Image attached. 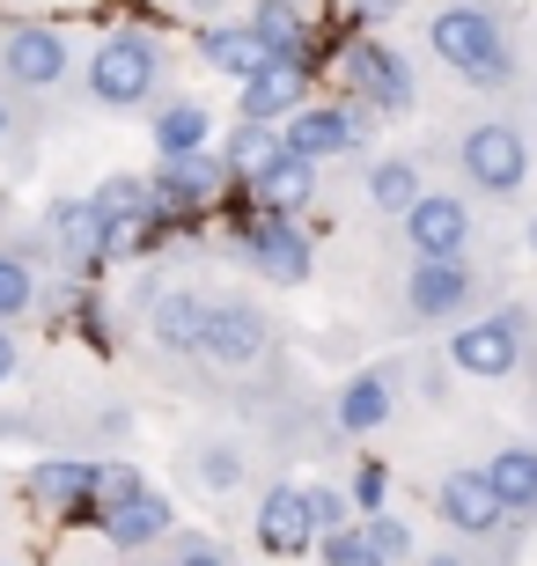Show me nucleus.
<instances>
[{"instance_id": "obj_15", "label": "nucleus", "mask_w": 537, "mask_h": 566, "mask_svg": "<svg viewBox=\"0 0 537 566\" xmlns=\"http://www.w3.org/2000/svg\"><path fill=\"white\" fill-rule=\"evenodd\" d=\"M228 169L221 155H169V163H155V199H163L169 213H207L228 199Z\"/></svg>"}, {"instance_id": "obj_31", "label": "nucleus", "mask_w": 537, "mask_h": 566, "mask_svg": "<svg viewBox=\"0 0 537 566\" xmlns=\"http://www.w3.org/2000/svg\"><path fill=\"white\" fill-rule=\"evenodd\" d=\"M369 552L383 566H420V545H413V523H405V515H391V507H383V515H369Z\"/></svg>"}, {"instance_id": "obj_8", "label": "nucleus", "mask_w": 537, "mask_h": 566, "mask_svg": "<svg viewBox=\"0 0 537 566\" xmlns=\"http://www.w3.org/2000/svg\"><path fill=\"white\" fill-rule=\"evenodd\" d=\"M74 66V44H66L60 22H8L0 30V88L16 96H52Z\"/></svg>"}, {"instance_id": "obj_30", "label": "nucleus", "mask_w": 537, "mask_h": 566, "mask_svg": "<svg viewBox=\"0 0 537 566\" xmlns=\"http://www.w3.org/2000/svg\"><path fill=\"white\" fill-rule=\"evenodd\" d=\"M89 199H96L111 221H141V213L163 207V199H155V177H141V169H118V177H104V185L89 191Z\"/></svg>"}, {"instance_id": "obj_7", "label": "nucleus", "mask_w": 537, "mask_h": 566, "mask_svg": "<svg viewBox=\"0 0 537 566\" xmlns=\"http://www.w3.org/2000/svg\"><path fill=\"white\" fill-rule=\"evenodd\" d=\"M38 251L66 280H96L111 265V213L96 199H52L44 221H38Z\"/></svg>"}, {"instance_id": "obj_14", "label": "nucleus", "mask_w": 537, "mask_h": 566, "mask_svg": "<svg viewBox=\"0 0 537 566\" xmlns=\"http://www.w3.org/2000/svg\"><path fill=\"white\" fill-rule=\"evenodd\" d=\"M361 133H369V111L361 104H302L288 126H280V140H288V155H302V163H331V155H353Z\"/></svg>"}, {"instance_id": "obj_5", "label": "nucleus", "mask_w": 537, "mask_h": 566, "mask_svg": "<svg viewBox=\"0 0 537 566\" xmlns=\"http://www.w3.org/2000/svg\"><path fill=\"white\" fill-rule=\"evenodd\" d=\"M272 354H280V338H272V316L258 310V302H244V294L207 302V324H199L192 360H207L221 376H250V368H266Z\"/></svg>"}, {"instance_id": "obj_33", "label": "nucleus", "mask_w": 537, "mask_h": 566, "mask_svg": "<svg viewBox=\"0 0 537 566\" xmlns=\"http://www.w3.org/2000/svg\"><path fill=\"white\" fill-rule=\"evenodd\" d=\"M347 501H353V515H361V523H369V515H383V507H391V471H383V463L369 457L361 471H353Z\"/></svg>"}, {"instance_id": "obj_42", "label": "nucleus", "mask_w": 537, "mask_h": 566, "mask_svg": "<svg viewBox=\"0 0 537 566\" xmlns=\"http://www.w3.org/2000/svg\"><path fill=\"white\" fill-rule=\"evenodd\" d=\"M530 251H537V213H530Z\"/></svg>"}, {"instance_id": "obj_34", "label": "nucleus", "mask_w": 537, "mask_h": 566, "mask_svg": "<svg viewBox=\"0 0 537 566\" xmlns=\"http://www.w3.org/2000/svg\"><path fill=\"white\" fill-rule=\"evenodd\" d=\"M310 515H317V537H331V530L361 523V515H353V501L339 493V485H310Z\"/></svg>"}, {"instance_id": "obj_6", "label": "nucleus", "mask_w": 537, "mask_h": 566, "mask_svg": "<svg viewBox=\"0 0 537 566\" xmlns=\"http://www.w3.org/2000/svg\"><path fill=\"white\" fill-rule=\"evenodd\" d=\"M456 177L478 191V199H516L530 185V140L508 118H478V126L456 133Z\"/></svg>"}, {"instance_id": "obj_17", "label": "nucleus", "mask_w": 537, "mask_h": 566, "mask_svg": "<svg viewBox=\"0 0 537 566\" xmlns=\"http://www.w3.org/2000/svg\"><path fill=\"white\" fill-rule=\"evenodd\" d=\"M478 471H486V485H494V501L508 507V523L530 530L537 523V441H500Z\"/></svg>"}, {"instance_id": "obj_18", "label": "nucleus", "mask_w": 537, "mask_h": 566, "mask_svg": "<svg viewBox=\"0 0 537 566\" xmlns=\"http://www.w3.org/2000/svg\"><path fill=\"white\" fill-rule=\"evenodd\" d=\"M397 412V382L391 368H361V376L339 382V398H331V427L339 434H383Z\"/></svg>"}, {"instance_id": "obj_39", "label": "nucleus", "mask_w": 537, "mask_h": 566, "mask_svg": "<svg viewBox=\"0 0 537 566\" xmlns=\"http://www.w3.org/2000/svg\"><path fill=\"white\" fill-rule=\"evenodd\" d=\"M420 566H478V552H420Z\"/></svg>"}, {"instance_id": "obj_40", "label": "nucleus", "mask_w": 537, "mask_h": 566, "mask_svg": "<svg viewBox=\"0 0 537 566\" xmlns=\"http://www.w3.org/2000/svg\"><path fill=\"white\" fill-rule=\"evenodd\" d=\"M16 133V104H8V88H0V140Z\"/></svg>"}, {"instance_id": "obj_22", "label": "nucleus", "mask_w": 537, "mask_h": 566, "mask_svg": "<svg viewBox=\"0 0 537 566\" xmlns=\"http://www.w3.org/2000/svg\"><path fill=\"white\" fill-rule=\"evenodd\" d=\"M199 324H207V294L199 287H163L147 302V338L163 354H192L199 346Z\"/></svg>"}, {"instance_id": "obj_24", "label": "nucleus", "mask_w": 537, "mask_h": 566, "mask_svg": "<svg viewBox=\"0 0 537 566\" xmlns=\"http://www.w3.org/2000/svg\"><path fill=\"white\" fill-rule=\"evenodd\" d=\"M22 493H30L38 507H52V515H66V507L96 501V463H82V457H52V463H38V471L22 479Z\"/></svg>"}, {"instance_id": "obj_19", "label": "nucleus", "mask_w": 537, "mask_h": 566, "mask_svg": "<svg viewBox=\"0 0 537 566\" xmlns=\"http://www.w3.org/2000/svg\"><path fill=\"white\" fill-rule=\"evenodd\" d=\"M310 104V66H266L258 82H244V96H236V118H250V126H288L295 111Z\"/></svg>"}, {"instance_id": "obj_43", "label": "nucleus", "mask_w": 537, "mask_h": 566, "mask_svg": "<svg viewBox=\"0 0 537 566\" xmlns=\"http://www.w3.org/2000/svg\"><path fill=\"white\" fill-rule=\"evenodd\" d=\"M0 221H8V191H0Z\"/></svg>"}, {"instance_id": "obj_9", "label": "nucleus", "mask_w": 537, "mask_h": 566, "mask_svg": "<svg viewBox=\"0 0 537 566\" xmlns=\"http://www.w3.org/2000/svg\"><path fill=\"white\" fill-rule=\"evenodd\" d=\"M339 82L353 88V104L369 111V118H405L413 111V66L397 60L383 38H353L347 52H339Z\"/></svg>"}, {"instance_id": "obj_28", "label": "nucleus", "mask_w": 537, "mask_h": 566, "mask_svg": "<svg viewBox=\"0 0 537 566\" xmlns=\"http://www.w3.org/2000/svg\"><path fill=\"white\" fill-rule=\"evenodd\" d=\"M250 30L272 44V60L310 66V22H302V8H295V0H258V8H250Z\"/></svg>"}, {"instance_id": "obj_35", "label": "nucleus", "mask_w": 537, "mask_h": 566, "mask_svg": "<svg viewBox=\"0 0 537 566\" xmlns=\"http://www.w3.org/2000/svg\"><path fill=\"white\" fill-rule=\"evenodd\" d=\"M141 471H133V463H96V501L104 507H118V501H133V493H141Z\"/></svg>"}, {"instance_id": "obj_13", "label": "nucleus", "mask_w": 537, "mask_h": 566, "mask_svg": "<svg viewBox=\"0 0 537 566\" xmlns=\"http://www.w3.org/2000/svg\"><path fill=\"white\" fill-rule=\"evenodd\" d=\"M397 229H405V251H413V258H464V251H472V199L427 185Z\"/></svg>"}, {"instance_id": "obj_2", "label": "nucleus", "mask_w": 537, "mask_h": 566, "mask_svg": "<svg viewBox=\"0 0 537 566\" xmlns=\"http://www.w3.org/2000/svg\"><path fill=\"white\" fill-rule=\"evenodd\" d=\"M163 82H169V52L147 30H111L96 52H89V104L96 111H147L155 96H163Z\"/></svg>"}, {"instance_id": "obj_16", "label": "nucleus", "mask_w": 537, "mask_h": 566, "mask_svg": "<svg viewBox=\"0 0 537 566\" xmlns=\"http://www.w3.org/2000/svg\"><path fill=\"white\" fill-rule=\"evenodd\" d=\"M163 537H177V507H169L163 485H141L133 501L104 507V545L111 552H147V545H163Z\"/></svg>"}, {"instance_id": "obj_20", "label": "nucleus", "mask_w": 537, "mask_h": 566, "mask_svg": "<svg viewBox=\"0 0 537 566\" xmlns=\"http://www.w3.org/2000/svg\"><path fill=\"white\" fill-rule=\"evenodd\" d=\"M199 52H207V66H221L228 82H258L272 60V44L250 30V22H199Z\"/></svg>"}, {"instance_id": "obj_21", "label": "nucleus", "mask_w": 537, "mask_h": 566, "mask_svg": "<svg viewBox=\"0 0 537 566\" xmlns=\"http://www.w3.org/2000/svg\"><path fill=\"white\" fill-rule=\"evenodd\" d=\"M185 479L199 485V493H244V479H250V457H244V441L236 434H199V441H185Z\"/></svg>"}, {"instance_id": "obj_25", "label": "nucleus", "mask_w": 537, "mask_h": 566, "mask_svg": "<svg viewBox=\"0 0 537 566\" xmlns=\"http://www.w3.org/2000/svg\"><path fill=\"white\" fill-rule=\"evenodd\" d=\"M288 155V140H280V126H250V118H236V133L221 140V169L228 185H258L272 163Z\"/></svg>"}, {"instance_id": "obj_12", "label": "nucleus", "mask_w": 537, "mask_h": 566, "mask_svg": "<svg viewBox=\"0 0 537 566\" xmlns=\"http://www.w3.org/2000/svg\"><path fill=\"white\" fill-rule=\"evenodd\" d=\"M250 537H258V552H266V559H302V552H317L310 485L272 479L266 493H258V507H250Z\"/></svg>"}, {"instance_id": "obj_38", "label": "nucleus", "mask_w": 537, "mask_h": 566, "mask_svg": "<svg viewBox=\"0 0 537 566\" xmlns=\"http://www.w3.org/2000/svg\"><path fill=\"white\" fill-rule=\"evenodd\" d=\"M16 368H22V346H16V332L0 324V382H16Z\"/></svg>"}, {"instance_id": "obj_3", "label": "nucleus", "mask_w": 537, "mask_h": 566, "mask_svg": "<svg viewBox=\"0 0 537 566\" xmlns=\"http://www.w3.org/2000/svg\"><path fill=\"white\" fill-rule=\"evenodd\" d=\"M434 515H442V530L456 545H500V566H516L523 530L508 523V507L494 501V485H486L478 463H456V471L434 479Z\"/></svg>"}, {"instance_id": "obj_11", "label": "nucleus", "mask_w": 537, "mask_h": 566, "mask_svg": "<svg viewBox=\"0 0 537 566\" xmlns=\"http://www.w3.org/2000/svg\"><path fill=\"white\" fill-rule=\"evenodd\" d=\"M236 243H244L250 273L272 280V287H302V280H310L317 251H310V229H302L295 213H258V207H250L244 229H236Z\"/></svg>"}, {"instance_id": "obj_41", "label": "nucleus", "mask_w": 537, "mask_h": 566, "mask_svg": "<svg viewBox=\"0 0 537 566\" xmlns=\"http://www.w3.org/2000/svg\"><path fill=\"white\" fill-rule=\"evenodd\" d=\"M523 368L537 376V332H530V354H523ZM530 412H537V382H530Z\"/></svg>"}, {"instance_id": "obj_10", "label": "nucleus", "mask_w": 537, "mask_h": 566, "mask_svg": "<svg viewBox=\"0 0 537 566\" xmlns=\"http://www.w3.org/2000/svg\"><path fill=\"white\" fill-rule=\"evenodd\" d=\"M405 316L413 324H472L478 316V273L464 258H413L405 273Z\"/></svg>"}, {"instance_id": "obj_37", "label": "nucleus", "mask_w": 537, "mask_h": 566, "mask_svg": "<svg viewBox=\"0 0 537 566\" xmlns=\"http://www.w3.org/2000/svg\"><path fill=\"white\" fill-rule=\"evenodd\" d=\"M405 0H353V22H391Z\"/></svg>"}, {"instance_id": "obj_4", "label": "nucleus", "mask_w": 537, "mask_h": 566, "mask_svg": "<svg viewBox=\"0 0 537 566\" xmlns=\"http://www.w3.org/2000/svg\"><path fill=\"white\" fill-rule=\"evenodd\" d=\"M523 354H530V310H516V302H500V310L456 324L450 346H442V360H450L456 376H472V382L523 376Z\"/></svg>"}, {"instance_id": "obj_32", "label": "nucleus", "mask_w": 537, "mask_h": 566, "mask_svg": "<svg viewBox=\"0 0 537 566\" xmlns=\"http://www.w3.org/2000/svg\"><path fill=\"white\" fill-rule=\"evenodd\" d=\"M317 566H383L369 552V530L347 523V530H331V537H317Z\"/></svg>"}, {"instance_id": "obj_27", "label": "nucleus", "mask_w": 537, "mask_h": 566, "mask_svg": "<svg viewBox=\"0 0 537 566\" xmlns=\"http://www.w3.org/2000/svg\"><path fill=\"white\" fill-rule=\"evenodd\" d=\"M214 140V118L207 104H192V96H169V104H155V155H207Z\"/></svg>"}, {"instance_id": "obj_36", "label": "nucleus", "mask_w": 537, "mask_h": 566, "mask_svg": "<svg viewBox=\"0 0 537 566\" xmlns=\"http://www.w3.org/2000/svg\"><path fill=\"white\" fill-rule=\"evenodd\" d=\"M169 566H228V559H221V545H214V537H177Z\"/></svg>"}, {"instance_id": "obj_23", "label": "nucleus", "mask_w": 537, "mask_h": 566, "mask_svg": "<svg viewBox=\"0 0 537 566\" xmlns=\"http://www.w3.org/2000/svg\"><path fill=\"white\" fill-rule=\"evenodd\" d=\"M258 213H295L302 221V207L317 199V163H302V155H280V163L258 177V185H236Z\"/></svg>"}, {"instance_id": "obj_29", "label": "nucleus", "mask_w": 537, "mask_h": 566, "mask_svg": "<svg viewBox=\"0 0 537 566\" xmlns=\"http://www.w3.org/2000/svg\"><path fill=\"white\" fill-rule=\"evenodd\" d=\"M420 191H427V177H420L413 155H383V163H369V207H375V213L405 221Z\"/></svg>"}, {"instance_id": "obj_26", "label": "nucleus", "mask_w": 537, "mask_h": 566, "mask_svg": "<svg viewBox=\"0 0 537 566\" xmlns=\"http://www.w3.org/2000/svg\"><path fill=\"white\" fill-rule=\"evenodd\" d=\"M44 273H38V243H0V324L16 332L22 316L38 310Z\"/></svg>"}, {"instance_id": "obj_1", "label": "nucleus", "mask_w": 537, "mask_h": 566, "mask_svg": "<svg viewBox=\"0 0 537 566\" xmlns=\"http://www.w3.org/2000/svg\"><path fill=\"white\" fill-rule=\"evenodd\" d=\"M427 44H434V60L450 74H464L472 88L516 82V44H508V22H500L494 0H442L427 15Z\"/></svg>"}]
</instances>
